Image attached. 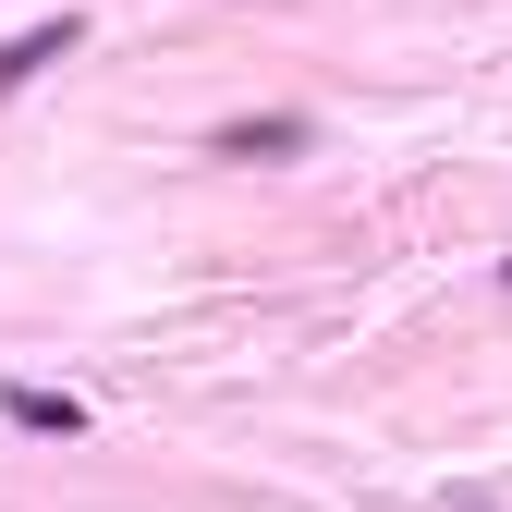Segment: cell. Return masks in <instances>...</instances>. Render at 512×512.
Segmentation results:
<instances>
[{"mask_svg":"<svg viewBox=\"0 0 512 512\" xmlns=\"http://www.w3.org/2000/svg\"><path fill=\"white\" fill-rule=\"evenodd\" d=\"M74 49H86V13H49V25H25L13 49H0V98H25L49 61H74Z\"/></svg>","mask_w":512,"mask_h":512,"instance_id":"6da1fadb","label":"cell"},{"mask_svg":"<svg viewBox=\"0 0 512 512\" xmlns=\"http://www.w3.org/2000/svg\"><path fill=\"white\" fill-rule=\"evenodd\" d=\"M305 135H317L305 110H256V122H220L208 159H305Z\"/></svg>","mask_w":512,"mask_h":512,"instance_id":"7a4b0ae2","label":"cell"},{"mask_svg":"<svg viewBox=\"0 0 512 512\" xmlns=\"http://www.w3.org/2000/svg\"><path fill=\"white\" fill-rule=\"evenodd\" d=\"M0 415L37 427V439H74V427H86V403H74V391H0Z\"/></svg>","mask_w":512,"mask_h":512,"instance_id":"3957f363","label":"cell"},{"mask_svg":"<svg viewBox=\"0 0 512 512\" xmlns=\"http://www.w3.org/2000/svg\"><path fill=\"white\" fill-rule=\"evenodd\" d=\"M500 281H512V256H500Z\"/></svg>","mask_w":512,"mask_h":512,"instance_id":"277c9868","label":"cell"}]
</instances>
